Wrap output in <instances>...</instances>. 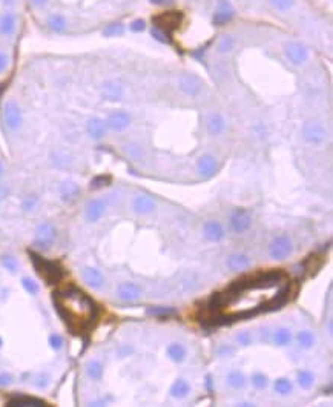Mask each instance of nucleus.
I'll list each match as a JSON object with an SVG mask.
<instances>
[{
	"label": "nucleus",
	"instance_id": "obj_1",
	"mask_svg": "<svg viewBox=\"0 0 333 407\" xmlns=\"http://www.w3.org/2000/svg\"><path fill=\"white\" fill-rule=\"evenodd\" d=\"M54 301L59 314L74 333L89 329L97 318V305L77 287L57 292Z\"/></svg>",
	"mask_w": 333,
	"mask_h": 407
},
{
	"label": "nucleus",
	"instance_id": "obj_2",
	"mask_svg": "<svg viewBox=\"0 0 333 407\" xmlns=\"http://www.w3.org/2000/svg\"><path fill=\"white\" fill-rule=\"evenodd\" d=\"M301 139L306 144L321 146L329 139V129L321 120H306L301 128Z\"/></svg>",
	"mask_w": 333,
	"mask_h": 407
},
{
	"label": "nucleus",
	"instance_id": "obj_3",
	"mask_svg": "<svg viewBox=\"0 0 333 407\" xmlns=\"http://www.w3.org/2000/svg\"><path fill=\"white\" fill-rule=\"evenodd\" d=\"M283 53L289 63L296 68L307 65L310 60V51L301 40H287L283 45Z\"/></svg>",
	"mask_w": 333,
	"mask_h": 407
},
{
	"label": "nucleus",
	"instance_id": "obj_4",
	"mask_svg": "<svg viewBox=\"0 0 333 407\" xmlns=\"http://www.w3.org/2000/svg\"><path fill=\"white\" fill-rule=\"evenodd\" d=\"M31 257H33V263L37 269V272L41 275V278H45L48 283L54 285L63 277V270H61V267L57 263L49 262V260L40 257L34 252H31Z\"/></svg>",
	"mask_w": 333,
	"mask_h": 407
},
{
	"label": "nucleus",
	"instance_id": "obj_5",
	"mask_svg": "<svg viewBox=\"0 0 333 407\" xmlns=\"http://www.w3.org/2000/svg\"><path fill=\"white\" fill-rule=\"evenodd\" d=\"M3 123L9 132H19L23 126V111L16 100H8L3 105Z\"/></svg>",
	"mask_w": 333,
	"mask_h": 407
},
{
	"label": "nucleus",
	"instance_id": "obj_6",
	"mask_svg": "<svg viewBox=\"0 0 333 407\" xmlns=\"http://www.w3.org/2000/svg\"><path fill=\"white\" fill-rule=\"evenodd\" d=\"M178 89L187 97H198L204 89V81L195 72H183L178 76Z\"/></svg>",
	"mask_w": 333,
	"mask_h": 407
},
{
	"label": "nucleus",
	"instance_id": "obj_7",
	"mask_svg": "<svg viewBox=\"0 0 333 407\" xmlns=\"http://www.w3.org/2000/svg\"><path fill=\"white\" fill-rule=\"evenodd\" d=\"M19 31V16L13 9H6L0 14V37L13 40Z\"/></svg>",
	"mask_w": 333,
	"mask_h": 407
},
{
	"label": "nucleus",
	"instance_id": "obj_8",
	"mask_svg": "<svg viewBox=\"0 0 333 407\" xmlns=\"http://www.w3.org/2000/svg\"><path fill=\"white\" fill-rule=\"evenodd\" d=\"M294 254V243L289 235L276 237L269 246V255L274 260H286Z\"/></svg>",
	"mask_w": 333,
	"mask_h": 407
},
{
	"label": "nucleus",
	"instance_id": "obj_9",
	"mask_svg": "<svg viewBox=\"0 0 333 407\" xmlns=\"http://www.w3.org/2000/svg\"><path fill=\"white\" fill-rule=\"evenodd\" d=\"M235 14H236L235 6L232 5L231 0H218L216 8H215V11H214L212 22L216 26H224V25L232 22Z\"/></svg>",
	"mask_w": 333,
	"mask_h": 407
},
{
	"label": "nucleus",
	"instance_id": "obj_10",
	"mask_svg": "<svg viewBox=\"0 0 333 407\" xmlns=\"http://www.w3.org/2000/svg\"><path fill=\"white\" fill-rule=\"evenodd\" d=\"M195 169L203 179H212V177L220 171V160L212 154H203L195 163Z\"/></svg>",
	"mask_w": 333,
	"mask_h": 407
},
{
	"label": "nucleus",
	"instance_id": "obj_11",
	"mask_svg": "<svg viewBox=\"0 0 333 407\" xmlns=\"http://www.w3.org/2000/svg\"><path fill=\"white\" fill-rule=\"evenodd\" d=\"M56 238H57V229L53 223L45 222L39 224L36 231V244L40 249H49L54 244Z\"/></svg>",
	"mask_w": 333,
	"mask_h": 407
},
{
	"label": "nucleus",
	"instance_id": "obj_12",
	"mask_svg": "<svg viewBox=\"0 0 333 407\" xmlns=\"http://www.w3.org/2000/svg\"><path fill=\"white\" fill-rule=\"evenodd\" d=\"M206 131L209 134V137H212V139L223 137L227 131V119L221 112H212L211 116L206 119Z\"/></svg>",
	"mask_w": 333,
	"mask_h": 407
},
{
	"label": "nucleus",
	"instance_id": "obj_13",
	"mask_svg": "<svg viewBox=\"0 0 333 407\" xmlns=\"http://www.w3.org/2000/svg\"><path fill=\"white\" fill-rule=\"evenodd\" d=\"M131 122H132V119L129 116V112L123 111V109L112 111L105 120L108 131H114V132H121L124 129H128L131 126Z\"/></svg>",
	"mask_w": 333,
	"mask_h": 407
},
{
	"label": "nucleus",
	"instance_id": "obj_14",
	"mask_svg": "<svg viewBox=\"0 0 333 407\" xmlns=\"http://www.w3.org/2000/svg\"><path fill=\"white\" fill-rule=\"evenodd\" d=\"M252 226V217L244 209H235L231 214V227L236 234L247 232Z\"/></svg>",
	"mask_w": 333,
	"mask_h": 407
},
{
	"label": "nucleus",
	"instance_id": "obj_15",
	"mask_svg": "<svg viewBox=\"0 0 333 407\" xmlns=\"http://www.w3.org/2000/svg\"><path fill=\"white\" fill-rule=\"evenodd\" d=\"M157 209V203L151 197L146 194H138L134 197L132 200V211L137 215H151L152 212H155Z\"/></svg>",
	"mask_w": 333,
	"mask_h": 407
},
{
	"label": "nucleus",
	"instance_id": "obj_16",
	"mask_svg": "<svg viewBox=\"0 0 333 407\" xmlns=\"http://www.w3.org/2000/svg\"><path fill=\"white\" fill-rule=\"evenodd\" d=\"M124 88L117 80H106L100 88V96L106 102H118L123 99Z\"/></svg>",
	"mask_w": 333,
	"mask_h": 407
},
{
	"label": "nucleus",
	"instance_id": "obj_17",
	"mask_svg": "<svg viewBox=\"0 0 333 407\" xmlns=\"http://www.w3.org/2000/svg\"><path fill=\"white\" fill-rule=\"evenodd\" d=\"M140 294H141L140 286L137 283H132V281L121 283L117 287V297L123 303H135L140 298Z\"/></svg>",
	"mask_w": 333,
	"mask_h": 407
},
{
	"label": "nucleus",
	"instance_id": "obj_18",
	"mask_svg": "<svg viewBox=\"0 0 333 407\" xmlns=\"http://www.w3.org/2000/svg\"><path fill=\"white\" fill-rule=\"evenodd\" d=\"M86 134L89 135V139L96 140V142L105 139L108 134V126H106L105 120L100 117H91L86 122Z\"/></svg>",
	"mask_w": 333,
	"mask_h": 407
},
{
	"label": "nucleus",
	"instance_id": "obj_19",
	"mask_svg": "<svg viewBox=\"0 0 333 407\" xmlns=\"http://www.w3.org/2000/svg\"><path fill=\"white\" fill-rule=\"evenodd\" d=\"M106 211V202L103 198H94L85 207V217L89 223H96Z\"/></svg>",
	"mask_w": 333,
	"mask_h": 407
},
{
	"label": "nucleus",
	"instance_id": "obj_20",
	"mask_svg": "<svg viewBox=\"0 0 333 407\" xmlns=\"http://www.w3.org/2000/svg\"><path fill=\"white\" fill-rule=\"evenodd\" d=\"M203 235L207 242L218 243L224 238V227L220 222H215V220L206 222L203 226Z\"/></svg>",
	"mask_w": 333,
	"mask_h": 407
},
{
	"label": "nucleus",
	"instance_id": "obj_21",
	"mask_svg": "<svg viewBox=\"0 0 333 407\" xmlns=\"http://www.w3.org/2000/svg\"><path fill=\"white\" fill-rule=\"evenodd\" d=\"M81 278L83 281L92 289L100 290L103 286H105V277L96 267H85L81 270Z\"/></svg>",
	"mask_w": 333,
	"mask_h": 407
},
{
	"label": "nucleus",
	"instance_id": "obj_22",
	"mask_svg": "<svg viewBox=\"0 0 333 407\" xmlns=\"http://www.w3.org/2000/svg\"><path fill=\"white\" fill-rule=\"evenodd\" d=\"M46 28L54 34H63L68 29V20L63 14L60 13H53L49 14L46 19Z\"/></svg>",
	"mask_w": 333,
	"mask_h": 407
},
{
	"label": "nucleus",
	"instance_id": "obj_23",
	"mask_svg": "<svg viewBox=\"0 0 333 407\" xmlns=\"http://www.w3.org/2000/svg\"><path fill=\"white\" fill-rule=\"evenodd\" d=\"M236 45H238V40L234 34H223L220 37V40L216 41V54H220V56H231L234 51L236 49Z\"/></svg>",
	"mask_w": 333,
	"mask_h": 407
},
{
	"label": "nucleus",
	"instance_id": "obj_24",
	"mask_svg": "<svg viewBox=\"0 0 333 407\" xmlns=\"http://www.w3.org/2000/svg\"><path fill=\"white\" fill-rule=\"evenodd\" d=\"M59 194H60L61 202H65V203H72V202H74L76 198L78 197L80 189H78V186H77L76 183L66 182V183H61V184H60V187H59Z\"/></svg>",
	"mask_w": 333,
	"mask_h": 407
},
{
	"label": "nucleus",
	"instance_id": "obj_25",
	"mask_svg": "<svg viewBox=\"0 0 333 407\" xmlns=\"http://www.w3.org/2000/svg\"><path fill=\"white\" fill-rule=\"evenodd\" d=\"M180 23V14L178 13H166L163 16H160L157 20H155V26H160L163 29H166L168 33H171L172 28H176Z\"/></svg>",
	"mask_w": 333,
	"mask_h": 407
},
{
	"label": "nucleus",
	"instance_id": "obj_26",
	"mask_svg": "<svg viewBox=\"0 0 333 407\" xmlns=\"http://www.w3.org/2000/svg\"><path fill=\"white\" fill-rule=\"evenodd\" d=\"M189 393H191V384L183 378L175 380V383L171 386V396L175 400H184Z\"/></svg>",
	"mask_w": 333,
	"mask_h": 407
},
{
	"label": "nucleus",
	"instance_id": "obj_27",
	"mask_svg": "<svg viewBox=\"0 0 333 407\" xmlns=\"http://www.w3.org/2000/svg\"><path fill=\"white\" fill-rule=\"evenodd\" d=\"M226 265L231 270H244L251 266V260L244 254H234L231 257H227Z\"/></svg>",
	"mask_w": 333,
	"mask_h": 407
},
{
	"label": "nucleus",
	"instance_id": "obj_28",
	"mask_svg": "<svg viewBox=\"0 0 333 407\" xmlns=\"http://www.w3.org/2000/svg\"><path fill=\"white\" fill-rule=\"evenodd\" d=\"M298 0H267L269 6L278 14H289L292 13L296 6Z\"/></svg>",
	"mask_w": 333,
	"mask_h": 407
},
{
	"label": "nucleus",
	"instance_id": "obj_29",
	"mask_svg": "<svg viewBox=\"0 0 333 407\" xmlns=\"http://www.w3.org/2000/svg\"><path fill=\"white\" fill-rule=\"evenodd\" d=\"M166 353L174 363H183L187 357V350L181 343H171L166 349Z\"/></svg>",
	"mask_w": 333,
	"mask_h": 407
},
{
	"label": "nucleus",
	"instance_id": "obj_30",
	"mask_svg": "<svg viewBox=\"0 0 333 407\" xmlns=\"http://www.w3.org/2000/svg\"><path fill=\"white\" fill-rule=\"evenodd\" d=\"M124 152L129 159L135 160V162H141L144 159V151L141 148V144L137 142H129L124 144Z\"/></svg>",
	"mask_w": 333,
	"mask_h": 407
},
{
	"label": "nucleus",
	"instance_id": "obj_31",
	"mask_svg": "<svg viewBox=\"0 0 333 407\" xmlns=\"http://www.w3.org/2000/svg\"><path fill=\"white\" fill-rule=\"evenodd\" d=\"M274 341L279 347L289 346L292 343V332H290L289 327H278L274 333Z\"/></svg>",
	"mask_w": 333,
	"mask_h": 407
},
{
	"label": "nucleus",
	"instance_id": "obj_32",
	"mask_svg": "<svg viewBox=\"0 0 333 407\" xmlns=\"http://www.w3.org/2000/svg\"><path fill=\"white\" fill-rule=\"evenodd\" d=\"M72 155L66 151H56L53 154V163L54 166H57V168L60 169H66L69 168V166L72 164Z\"/></svg>",
	"mask_w": 333,
	"mask_h": 407
},
{
	"label": "nucleus",
	"instance_id": "obj_33",
	"mask_svg": "<svg viewBox=\"0 0 333 407\" xmlns=\"http://www.w3.org/2000/svg\"><path fill=\"white\" fill-rule=\"evenodd\" d=\"M86 375L92 381H98L103 377V364L100 360H92L86 364Z\"/></svg>",
	"mask_w": 333,
	"mask_h": 407
},
{
	"label": "nucleus",
	"instance_id": "obj_34",
	"mask_svg": "<svg viewBox=\"0 0 333 407\" xmlns=\"http://www.w3.org/2000/svg\"><path fill=\"white\" fill-rule=\"evenodd\" d=\"M298 344L303 349H312L315 346V343H316V337H315V333L313 332H310V330H301L298 333Z\"/></svg>",
	"mask_w": 333,
	"mask_h": 407
},
{
	"label": "nucleus",
	"instance_id": "obj_35",
	"mask_svg": "<svg viewBox=\"0 0 333 407\" xmlns=\"http://www.w3.org/2000/svg\"><path fill=\"white\" fill-rule=\"evenodd\" d=\"M227 384L231 386L232 389H243L246 386V377L240 372V370H232L227 375Z\"/></svg>",
	"mask_w": 333,
	"mask_h": 407
},
{
	"label": "nucleus",
	"instance_id": "obj_36",
	"mask_svg": "<svg viewBox=\"0 0 333 407\" xmlns=\"http://www.w3.org/2000/svg\"><path fill=\"white\" fill-rule=\"evenodd\" d=\"M298 384H299V387L304 390L312 389L315 384V375L310 370H299L298 372Z\"/></svg>",
	"mask_w": 333,
	"mask_h": 407
},
{
	"label": "nucleus",
	"instance_id": "obj_37",
	"mask_svg": "<svg viewBox=\"0 0 333 407\" xmlns=\"http://www.w3.org/2000/svg\"><path fill=\"white\" fill-rule=\"evenodd\" d=\"M8 406H20V407L34 406V407H39V406H45V403L41 400H37V398H31V396H16V398L8 401Z\"/></svg>",
	"mask_w": 333,
	"mask_h": 407
},
{
	"label": "nucleus",
	"instance_id": "obj_38",
	"mask_svg": "<svg viewBox=\"0 0 333 407\" xmlns=\"http://www.w3.org/2000/svg\"><path fill=\"white\" fill-rule=\"evenodd\" d=\"M294 389V386H292V381L287 380V378H278L275 381V392L279 393V395H289L290 392H292Z\"/></svg>",
	"mask_w": 333,
	"mask_h": 407
},
{
	"label": "nucleus",
	"instance_id": "obj_39",
	"mask_svg": "<svg viewBox=\"0 0 333 407\" xmlns=\"http://www.w3.org/2000/svg\"><path fill=\"white\" fill-rule=\"evenodd\" d=\"M252 386L256 389V390H263L267 387V384H269V378H267V375H264L263 372H255L252 375Z\"/></svg>",
	"mask_w": 333,
	"mask_h": 407
},
{
	"label": "nucleus",
	"instance_id": "obj_40",
	"mask_svg": "<svg viewBox=\"0 0 333 407\" xmlns=\"http://www.w3.org/2000/svg\"><path fill=\"white\" fill-rule=\"evenodd\" d=\"M9 65H11V57H9V54L5 49H0V76L5 74Z\"/></svg>",
	"mask_w": 333,
	"mask_h": 407
},
{
	"label": "nucleus",
	"instance_id": "obj_41",
	"mask_svg": "<svg viewBox=\"0 0 333 407\" xmlns=\"http://www.w3.org/2000/svg\"><path fill=\"white\" fill-rule=\"evenodd\" d=\"M152 36L157 39L158 41H163V43H166V41H169V37H171V33H168L166 29L160 28V26H155L152 28Z\"/></svg>",
	"mask_w": 333,
	"mask_h": 407
},
{
	"label": "nucleus",
	"instance_id": "obj_42",
	"mask_svg": "<svg viewBox=\"0 0 333 407\" xmlns=\"http://www.w3.org/2000/svg\"><path fill=\"white\" fill-rule=\"evenodd\" d=\"M236 343L238 344H241V346H251L252 344V333L249 332V330H243V332H240L236 335Z\"/></svg>",
	"mask_w": 333,
	"mask_h": 407
},
{
	"label": "nucleus",
	"instance_id": "obj_43",
	"mask_svg": "<svg viewBox=\"0 0 333 407\" xmlns=\"http://www.w3.org/2000/svg\"><path fill=\"white\" fill-rule=\"evenodd\" d=\"M22 285H23V287L26 289V292H29L31 295H37V294H39V285L36 283L34 280L23 278V280H22Z\"/></svg>",
	"mask_w": 333,
	"mask_h": 407
},
{
	"label": "nucleus",
	"instance_id": "obj_44",
	"mask_svg": "<svg viewBox=\"0 0 333 407\" xmlns=\"http://www.w3.org/2000/svg\"><path fill=\"white\" fill-rule=\"evenodd\" d=\"M2 265L9 270V272H16L17 267H19L17 260L13 258V257H3V258H2Z\"/></svg>",
	"mask_w": 333,
	"mask_h": 407
},
{
	"label": "nucleus",
	"instance_id": "obj_45",
	"mask_svg": "<svg viewBox=\"0 0 333 407\" xmlns=\"http://www.w3.org/2000/svg\"><path fill=\"white\" fill-rule=\"evenodd\" d=\"M121 31H123L121 23H111V25H108V28L105 29V36L114 37V36H117V34H121Z\"/></svg>",
	"mask_w": 333,
	"mask_h": 407
},
{
	"label": "nucleus",
	"instance_id": "obj_46",
	"mask_svg": "<svg viewBox=\"0 0 333 407\" xmlns=\"http://www.w3.org/2000/svg\"><path fill=\"white\" fill-rule=\"evenodd\" d=\"M49 344L54 350H60L63 347V338H61L59 333H53V335L49 337Z\"/></svg>",
	"mask_w": 333,
	"mask_h": 407
},
{
	"label": "nucleus",
	"instance_id": "obj_47",
	"mask_svg": "<svg viewBox=\"0 0 333 407\" xmlns=\"http://www.w3.org/2000/svg\"><path fill=\"white\" fill-rule=\"evenodd\" d=\"M174 309L172 307H154L149 310V314L152 315H163V317H168V315H172L174 314Z\"/></svg>",
	"mask_w": 333,
	"mask_h": 407
},
{
	"label": "nucleus",
	"instance_id": "obj_48",
	"mask_svg": "<svg viewBox=\"0 0 333 407\" xmlns=\"http://www.w3.org/2000/svg\"><path fill=\"white\" fill-rule=\"evenodd\" d=\"M144 28H146V22L141 20V19L134 20V22L129 25V29L132 31V33H141V31H144Z\"/></svg>",
	"mask_w": 333,
	"mask_h": 407
},
{
	"label": "nucleus",
	"instance_id": "obj_49",
	"mask_svg": "<svg viewBox=\"0 0 333 407\" xmlns=\"http://www.w3.org/2000/svg\"><path fill=\"white\" fill-rule=\"evenodd\" d=\"M37 203H39L37 197H28L26 200L22 203V207H23V211H33V209H36Z\"/></svg>",
	"mask_w": 333,
	"mask_h": 407
},
{
	"label": "nucleus",
	"instance_id": "obj_50",
	"mask_svg": "<svg viewBox=\"0 0 333 407\" xmlns=\"http://www.w3.org/2000/svg\"><path fill=\"white\" fill-rule=\"evenodd\" d=\"M109 179L108 177H97V179H94L92 182H91V187L92 189H98V187H101V186H105V183L108 182Z\"/></svg>",
	"mask_w": 333,
	"mask_h": 407
},
{
	"label": "nucleus",
	"instance_id": "obj_51",
	"mask_svg": "<svg viewBox=\"0 0 333 407\" xmlns=\"http://www.w3.org/2000/svg\"><path fill=\"white\" fill-rule=\"evenodd\" d=\"M29 3L36 9H43L49 3V0H29Z\"/></svg>",
	"mask_w": 333,
	"mask_h": 407
},
{
	"label": "nucleus",
	"instance_id": "obj_52",
	"mask_svg": "<svg viewBox=\"0 0 333 407\" xmlns=\"http://www.w3.org/2000/svg\"><path fill=\"white\" fill-rule=\"evenodd\" d=\"M134 352V349L131 347V346H121L120 349H118V355H120V358H126V357H129V355Z\"/></svg>",
	"mask_w": 333,
	"mask_h": 407
},
{
	"label": "nucleus",
	"instance_id": "obj_53",
	"mask_svg": "<svg viewBox=\"0 0 333 407\" xmlns=\"http://www.w3.org/2000/svg\"><path fill=\"white\" fill-rule=\"evenodd\" d=\"M48 383H49V380H48L46 375H40V377L37 378L36 386H37L39 389H43V387H46V386H48Z\"/></svg>",
	"mask_w": 333,
	"mask_h": 407
},
{
	"label": "nucleus",
	"instance_id": "obj_54",
	"mask_svg": "<svg viewBox=\"0 0 333 407\" xmlns=\"http://www.w3.org/2000/svg\"><path fill=\"white\" fill-rule=\"evenodd\" d=\"M8 195H9V189H8V186L0 183V202L5 200V198H6Z\"/></svg>",
	"mask_w": 333,
	"mask_h": 407
},
{
	"label": "nucleus",
	"instance_id": "obj_55",
	"mask_svg": "<svg viewBox=\"0 0 333 407\" xmlns=\"http://www.w3.org/2000/svg\"><path fill=\"white\" fill-rule=\"evenodd\" d=\"M11 375H8V373H2L0 375V384L2 386H8L9 383H11Z\"/></svg>",
	"mask_w": 333,
	"mask_h": 407
},
{
	"label": "nucleus",
	"instance_id": "obj_56",
	"mask_svg": "<svg viewBox=\"0 0 333 407\" xmlns=\"http://www.w3.org/2000/svg\"><path fill=\"white\" fill-rule=\"evenodd\" d=\"M149 3H152L155 6H164V5L171 3V0H149Z\"/></svg>",
	"mask_w": 333,
	"mask_h": 407
},
{
	"label": "nucleus",
	"instance_id": "obj_57",
	"mask_svg": "<svg viewBox=\"0 0 333 407\" xmlns=\"http://www.w3.org/2000/svg\"><path fill=\"white\" fill-rule=\"evenodd\" d=\"M0 2H2L3 6H14L19 0H0Z\"/></svg>",
	"mask_w": 333,
	"mask_h": 407
},
{
	"label": "nucleus",
	"instance_id": "obj_58",
	"mask_svg": "<svg viewBox=\"0 0 333 407\" xmlns=\"http://www.w3.org/2000/svg\"><path fill=\"white\" fill-rule=\"evenodd\" d=\"M3 174H5V166H3V162L0 160V179L3 177Z\"/></svg>",
	"mask_w": 333,
	"mask_h": 407
},
{
	"label": "nucleus",
	"instance_id": "obj_59",
	"mask_svg": "<svg viewBox=\"0 0 333 407\" xmlns=\"http://www.w3.org/2000/svg\"><path fill=\"white\" fill-rule=\"evenodd\" d=\"M231 352H232V350L229 349V347H223V349L220 350V353H231Z\"/></svg>",
	"mask_w": 333,
	"mask_h": 407
},
{
	"label": "nucleus",
	"instance_id": "obj_60",
	"mask_svg": "<svg viewBox=\"0 0 333 407\" xmlns=\"http://www.w3.org/2000/svg\"><path fill=\"white\" fill-rule=\"evenodd\" d=\"M0 346H2V338H0Z\"/></svg>",
	"mask_w": 333,
	"mask_h": 407
},
{
	"label": "nucleus",
	"instance_id": "obj_61",
	"mask_svg": "<svg viewBox=\"0 0 333 407\" xmlns=\"http://www.w3.org/2000/svg\"><path fill=\"white\" fill-rule=\"evenodd\" d=\"M246 2H252V0H246Z\"/></svg>",
	"mask_w": 333,
	"mask_h": 407
}]
</instances>
